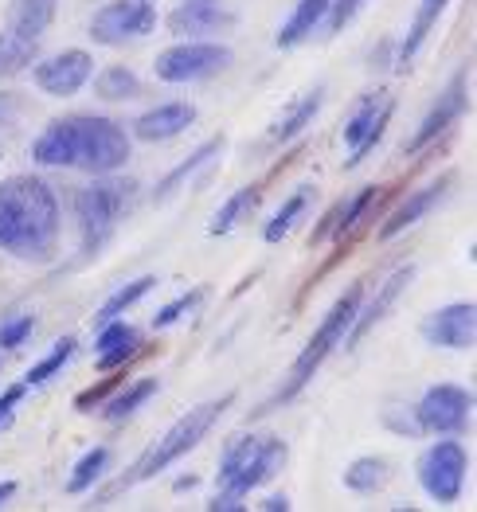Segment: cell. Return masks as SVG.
Wrapping results in <instances>:
<instances>
[{"label":"cell","mask_w":477,"mask_h":512,"mask_svg":"<svg viewBox=\"0 0 477 512\" xmlns=\"http://www.w3.org/2000/svg\"><path fill=\"white\" fill-rule=\"evenodd\" d=\"M231 47L212 40H188L165 47L157 59H153V75L161 83H204V79H216L231 67Z\"/></svg>","instance_id":"obj_7"},{"label":"cell","mask_w":477,"mask_h":512,"mask_svg":"<svg viewBox=\"0 0 477 512\" xmlns=\"http://www.w3.org/2000/svg\"><path fill=\"white\" fill-rule=\"evenodd\" d=\"M32 63H36V43L20 40L12 32H0V79H12Z\"/></svg>","instance_id":"obj_32"},{"label":"cell","mask_w":477,"mask_h":512,"mask_svg":"<svg viewBox=\"0 0 477 512\" xmlns=\"http://www.w3.org/2000/svg\"><path fill=\"white\" fill-rule=\"evenodd\" d=\"M75 348H79V344H75V337H59V341L51 344V352H47L44 360H40V364L28 372V380H24V384H28V387L51 384V380H55V376L67 368V360L75 356Z\"/></svg>","instance_id":"obj_31"},{"label":"cell","mask_w":477,"mask_h":512,"mask_svg":"<svg viewBox=\"0 0 477 512\" xmlns=\"http://www.w3.org/2000/svg\"><path fill=\"white\" fill-rule=\"evenodd\" d=\"M309 200H313V188H309V184L294 188V192L282 200V208L270 215V223L262 227V239H266V243H282V239L294 231V223L302 219L305 208H309Z\"/></svg>","instance_id":"obj_24"},{"label":"cell","mask_w":477,"mask_h":512,"mask_svg":"<svg viewBox=\"0 0 477 512\" xmlns=\"http://www.w3.org/2000/svg\"><path fill=\"white\" fill-rule=\"evenodd\" d=\"M262 509H266V512H286V509H290V501H286L282 493H274V497H266V501H262Z\"/></svg>","instance_id":"obj_41"},{"label":"cell","mask_w":477,"mask_h":512,"mask_svg":"<svg viewBox=\"0 0 477 512\" xmlns=\"http://www.w3.org/2000/svg\"><path fill=\"white\" fill-rule=\"evenodd\" d=\"M98 356H94V368L98 372H114V368H122L126 360H133L137 352H141V333L126 325V321H102V333H98Z\"/></svg>","instance_id":"obj_19"},{"label":"cell","mask_w":477,"mask_h":512,"mask_svg":"<svg viewBox=\"0 0 477 512\" xmlns=\"http://www.w3.org/2000/svg\"><path fill=\"white\" fill-rule=\"evenodd\" d=\"M470 411H474V399H470V391H466V387L462 384H434L431 391L419 399V407H415L411 415H415L419 430H431V434H446V438H454L458 430H466Z\"/></svg>","instance_id":"obj_9"},{"label":"cell","mask_w":477,"mask_h":512,"mask_svg":"<svg viewBox=\"0 0 477 512\" xmlns=\"http://www.w3.org/2000/svg\"><path fill=\"white\" fill-rule=\"evenodd\" d=\"M466 473H470V454L454 438L434 442L431 450H423V458H419V485L427 489L434 505H454L466 489Z\"/></svg>","instance_id":"obj_8"},{"label":"cell","mask_w":477,"mask_h":512,"mask_svg":"<svg viewBox=\"0 0 477 512\" xmlns=\"http://www.w3.org/2000/svg\"><path fill=\"white\" fill-rule=\"evenodd\" d=\"M153 395H157V380L145 376V380H137V384H130V387H118V395L106 399V403L98 407V415H106V419H130L133 411H141V403L153 399Z\"/></svg>","instance_id":"obj_29"},{"label":"cell","mask_w":477,"mask_h":512,"mask_svg":"<svg viewBox=\"0 0 477 512\" xmlns=\"http://www.w3.org/2000/svg\"><path fill=\"white\" fill-rule=\"evenodd\" d=\"M153 286H157V278H153V274H141V278L126 282L122 290H114L110 298L102 301V309H98V321H114V317H122V313H126L130 305H137V301L145 298Z\"/></svg>","instance_id":"obj_30"},{"label":"cell","mask_w":477,"mask_h":512,"mask_svg":"<svg viewBox=\"0 0 477 512\" xmlns=\"http://www.w3.org/2000/svg\"><path fill=\"white\" fill-rule=\"evenodd\" d=\"M169 28H173L176 36H192V40H200V36H219V32L235 28V16H231V12H223V8H219V0L216 4L184 0L173 16H169Z\"/></svg>","instance_id":"obj_17"},{"label":"cell","mask_w":477,"mask_h":512,"mask_svg":"<svg viewBox=\"0 0 477 512\" xmlns=\"http://www.w3.org/2000/svg\"><path fill=\"white\" fill-rule=\"evenodd\" d=\"M192 122H196V106H188V102H165V106H153L149 114H141L133 122V133H137V141L161 145V141L180 137Z\"/></svg>","instance_id":"obj_15"},{"label":"cell","mask_w":477,"mask_h":512,"mask_svg":"<svg viewBox=\"0 0 477 512\" xmlns=\"http://www.w3.org/2000/svg\"><path fill=\"white\" fill-rule=\"evenodd\" d=\"M411 282H415V266H399V270L391 274L388 282L380 286V294H376V298L368 301V305H360L356 321L348 325V333H345L352 348H356V341H360V337H364V333H368V329H372L376 321H384V313H388V309L395 305V301L403 298V290H407Z\"/></svg>","instance_id":"obj_16"},{"label":"cell","mask_w":477,"mask_h":512,"mask_svg":"<svg viewBox=\"0 0 477 512\" xmlns=\"http://www.w3.org/2000/svg\"><path fill=\"white\" fill-rule=\"evenodd\" d=\"M106 470H110V450H106V446H94V450H87V454L75 462V470H71L63 489H67L71 497H79V493L94 489V485L106 477Z\"/></svg>","instance_id":"obj_28"},{"label":"cell","mask_w":477,"mask_h":512,"mask_svg":"<svg viewBox=\"0 0 477 512\" xmlns=\"http://www.w3.org/2000/svg\"><path fill=\"white\" fill-rule=\"evenodd\" d=\"M360 305H364V286H360V282H352L345 294L333 301V309L325 313V321L313 329V337L305 341V348L298 352V360H294V368H290V376H286L282 391H278L266 407H259V415H266V411H270V407H278V403H290L294 395H302V387L317 376V368L329 360V352L345 341L348 325L356 321Z\"/></svg>","instance_id":"obj_4"},{"label":"cell","mask_w":477,"mask_h":512,"mask_svg":"<svg viewBox=\"0 0 477 512\" xmlns=\"http://www.w3.org/2000/svg\"><path fill=\"white\" fill-rule=\"evenodd\" d=\"M133 192H137L133 180H114V176H106V180H98V184L79 192L75 212H79V231H83V251L87 255H94L110 239L114 223L130 208Z\"/></svg>","instance_id":"obj_6"},{"label":"cell","mask_w":477,"mask_h":512,"mask_svg":"<svg viewBox=\"0 0 477 512\" xmlns=\"http://www.w3.org/2000/svg\"><path fill=\"white\" fill-rule=\"evenodd\" d=\"M196 4H216V0H196Z\"/></svg>","instance_id":"obj_43"},{"label":"cell","mask_w":477,"mask_h":512,"mask_svg":"<svg viewBox=\"0 0 477 512\" xmlns=\"http://www.w3.org/2000/svg\"><path fill=\"white\" fill-rule=\"evenodd\" d=\"M356 8H360V0H337V4H329V16H333V28H345L348 20L356 16Z\"/></svg>","instance_id":"obj_40"},{"label":"cell","mask_w":477,"mask_h":512,"mask_svg":"<svg viewBox=\"0 0 477 512\" xmlns=\"http://www.w3.org/2000/svg\"><path fill=\"white\" fill-rule=\"evenodd\" d=\"M454 184V176H438L434 184H427V188H419V192H411L395 212L384 219V227H380V239H395V235H403L407 227H415L419 219H427L431 215V208L446 196V188Z\"/></svg>","instance_id":"obj_18"},{"label":"cell","mask_w":477,"mask_h":512,"mask_svg":"<svg viewBox=\"0 0 477 512\" xmlns=\"http://www.w3.org/2000/svg\"><path fill=\"white\" fill-rule=\"evenodd\" d=\"M32 161L44 169H83L110 176L130 161L126 129L98 114L59 118L32 141Z\"/></svg>","instance_id":"obj_1"},{"label":"cell","mask_w":477,"mask_h":512,"mask_svg":"<svg viewBox=\"0 0 477 512\" xmlns=\"http://www.w3.org/2000/svg\"><path fill=\"white\" fill-rule=\"evenodd\" d=\"M423 337L434 348H450V352H470L477 341V309L474 301H454L434 309L423 321Z\"/></svg>","instance_id":"obj_13"},{"label":"cell","mask_w":477,"mask_h":512,"mask_svg":"<svg viewBox=\"0 0 477 512\" xmlns=\"http://www.w3.org/2000/svg\"><path fill=\"white\" fill-rule=\"evenodd\" d=\"M32 329H36V317L32 313H16V317H8L4 325H0V348H20V344L32 337Z\"/></svg>","instance_id":"obj_35"},{"label":"cell","mask_w":477,"mask_h":512,"mask_svg":"<svg viewBox=\"0 0 477 512\" xmlns=\"http://www.w3.org/2000/svg\"><path fill=\"white\" fill-rule=\"evenodd\" d=\"M380 192H384V188H376V184H368L364 192H356V200L348 204L345 212L337 215V239H348L352 231H360V227H364L368 212L380 204Z\"/></svg>","instance_id":"obj_34"},{"label":"cell","mask_w":477,"mask_h":512,"mask_svg":"<svg viewBox=\"0 0 477 512\" xmlns=\"http://www.w3.org/2000/svg\"><path fill=\"white\" fill-rule=\"evenodd\" d=\"M286 466V442L282 438H235L223 450L219 462V493L212 497V512H231L243 509V497L251 489H259L266 481H274Z\"/></svg>","instance_id":"obj_3"},{"label":"cell","mask_w":477,"mask_h":512,"mask_svg":"<svg viewBox=\"0 0 477 512\" xmlns=\"http://www.w3.org/2000/svg\"><path fill=\"white\" fill-rule=\"evenodd\" d=\"M16 497V481H0V505Z\"/></svg>","instance_id":"obj_42"},{"label":"cell","mask_w":477,"mask_h":512,"mask_svg":"<svg viewBox=\"0 0 477 512\" xmlns=\"http://www.w3.org/2000/svg\"><path fill=\"white\" fill-rule=\"evenodd\" d=\"M55 12H59V0H12L8 32L20 36V40L40 43V36L55 24Z\"/></svg>","instance_id":"obj_20"},{"label":"cell","mask_w":477,"mask_h":512,"mask_svg":"<svg viewBox=\"0 0 477 512\" xmlns=\"http://www.w3.org/2000/svg\"><path fill=\"white\" fill-rule=\"evenodd\" d=\"M200 298H204V294H200V290H192V294H184V298L161 305V309H157V317H153V329H169V325H176L188 309H196V305H200Z\"/></svg>","instance_id":"obj_36"},{"label":"cell","mask_w":477,"mask_h":512,"mask_svg":"<svg viewBox=\"0 0 477 512\" xmlns=\"http://www.w3.org/2000/svg\"><path fill=\"white\" fill-rule=\"evenodd\" d=\"M219 153H223V137H212V141H204L200 149H192V153H188V157H184L173 172H165V176H161V184L153 188V200H157V204H165V200L173 196L176 188H180V184H184L192 172H200L204 165H212Z\"/></svg>","instance_id":"obj_22"},{"label":"cell","mask_w":477,"mask_h":512,"mask_svg":"<svg viewBox=\"0 0 477 512\" xmlns=\"http://www.w3.org/2000/svg\"><path fill=\"white\" fill-rule=\"evenodd\" d=\"M321 102H325V86H313L309 94L294 98V106H286V114L270 126V141H278V145H282V141H294V137H298V133L317 118Z\"/></svg>","instance_id":"obj_21"},{"label":"cell","mask_w":477,"mask_h":512,"mask_svg":"<svg viewBox=\"0 0 477 512\" xmlns=\"http://www.w3.org/2000/svg\"><path fill=\"white\" fill-rule=\"evenodd\" d=\"M59 223V196L47 180L32 172L0 180V251L28 262L51 258L59 247Z\"/></svg>","instance_id":"obj_2"},{"label":"cell","mask_w":477,"mask_h":512,"mask_svg":"<svg viewBox=\"0 0 477 512\" xmlns=\"http://www.w3.org/2000/svg\"><path fill=\"white\" fill-rule=\"evenodd\" d=\"M32 79L51 98H71V94H79L94 79V59L83 47H71V51H59V55H51L44 63H36Z\"/></svg>","instance_id":"obj_12"},{"label":"cell","mask_w":477,"mask_h":512,"mask_svg":"<svg viewBox=\"0 0 477 512\" xmlns=\"http://www.w3.org/2000/svg\"><path fill=\"white\" fill-rule=\"evenodd\" d=\"M388 481H391V462H384V458H356L345 470V489L360 493V497L380 493Z\"/></svg>","instance_id":"obj_26"},{"label":"cell","mask_w":477,"mask_h":512,"mask_svg":"<svg viewBox=\"0 0 477 512\" xmlns=\"http://www.w3.org/2000/svg\"><path fill=\"white\" fill-rule=\"evenodd\" d=\"M446 4H450V0H419V12L411 16V28H407L403 47H399V59H403V63H411L415 51L427 43V36L434 32V24H438L442 12H446Z\"/></svg>","instance_id":"obj_25"},{"label":"cell","mask_w":477,"mask_h":512,"mask_svg":"<svg viewBox=\"0 0 477 512\" xmlns=\"http://www.w3.org/2000/svg\"><path fill=\"white\" fill-rule=\"evenodd\" d=\"M391 114H395V102H391L388 94H364V98L356 102V110H352V118H348V126H345V145H348L345 169H356V165L372 153V145H376L380 133L388 129Z\"/></svg>","instance_id":"obj_11"},{"label":"cell","mask_w":477,"mask_h":512,"mask_svg":"<svg viewBox=\"0 0 477 512\" xmlns=\"http://www.w3.org/2000/svg\"><path fill=\"white\" fill-rule=\"evenodd\" d=\"M227 407H231V395H216V399H208V403H200V407L184 411L173 427L165 430V434L145 450V458H141V462H133V470L126 473V481H122V485L153 481L157 473H165L173 462H180L184 454H192V450L208 438V430L223 419V411H227Z\"/></svg>","instance_id":"obj_5"},{"label":"cell","mask_w":477,"mask_h":512,"mask_svg":"<svg viewBox=\"0 0 477 512\" xmlns=\"http://www.w3.org/2000/svg\"><path fill=\"white\" fill-rule=\"evenodd\" d=\"M329 4H333V0H298L294 12L286 16V24L278 28V47H294V43H302L305 36L329 16Z\"/></svg>","instance_id":"obj_23"},{"label":"cell","mask_w":477,"mask_h":512,"mask_svg":"<svg viewBox=\"0 0 477 512\" xmlns=\"http://www.w3.org/2000/svg\"><path fill=\"white\" fill-rule=\"evenodd\" d=\"M20 118H24V102H20V94L0 90V126H12V122H20Z\"/></svg>","instance_id":"obj_39"},{"label":"cell","mask_w":477,"mask_h":512,"mask_svg":"<svg viewBox=\"0 0 477 512\" xmlns=\"http://www.w3.org/2000/svg\"><path fill=\"white\" fill-rule=\"evenodd\" d=\"M462 110H466V71L450 83V90L438 98V106H434L431 114L423 118V126H419V133L407 141V153H419V149H427L434 137H442L446 129L454 126L458 118H462Z\"/></svg>","instance_id":"obj_14"},{"label":"cell","mask_w":477,"mask_h":512,"mask_svg":"<svg viewBox=\"0 0 477 512\" xmlns=\"http://www.w3.org/2000/svg\"><path fill=\"white\" fill-rule=\"evenodd\" d=\"M122 384H126V376H110L106 384L90 387L87 395H79V399H75V407H79V411H94V403H98V399H110Z\"/></svg>","instance_id":"obj_37"},{"label":"cell","mask_w":477,"mask_h":512,"mask_svg":"<svg viewBox=\"0 0 477 512\" xmlns=\"http://www.w3.org/2000/svg\"><path fill=\"white\" fill-rule=\"evenodd\" d=\"M24 391H28V384H12L8 391H0V430L12 423V415H16L20 399H24Z\"/></svg>","instance_id":"obj_38"},{"label":"cell","mask_w":477,"mask_h":512,"mask_svg":"<svg viewBox=\"0 0 477 512\" xmlns=\"http://www.w3.org/2000/svg\"><path fill=\"white\" fill-rule=\"evenodd\" d=\"M0 157H4V149H0Z\"/></svg>","instance_id":"obj_44"},{"label":"cell","mask_w":477,"mask_h":512,"mask_svg":"<svg viewBox=\"0 0 477 512\" xmlns=\"http://www.w3.org/2000/svg\"><path fill=\"white\" fill-rule=\"evenodd\" d=\"M157 28V12L149 0H110L90 16L94 43H126L133 36H149Z\"/></svg>","instance_id":"obj_10"},{"label":"cell","mask_w":477,"mask_h":512,"mask_svg":"<svg viewBox=\"0 0 477 512\" xmlns=\"http://www.w3.org/2000/svg\"><path fill=\"white\" fill-rule=\"evenodd\" d=\"M262 196V184H247V188H239V192H231V200H223L219 204V212L212 215V223H208V231L212 235H227V231H235L239 227V219L251 212L255 204H259Z\"/></svg>","instance_id":"obj_27"},{"label":"cell","mask_w":477,"mask_h":512,"mask_svg":"<svg viewBox=\"0 0 477 512\" xmlns=\"http://www.w3.org/2000/svg\"><path fill=\"white\" fill-rule=\"evenodd\" d=\"M94 90H98V98H106V102H126V98H133V94L141 90V79L133 75L130 67H106V71L94 79Z\"/></svg>","instance_id":"obj_33"}]
</instances>
